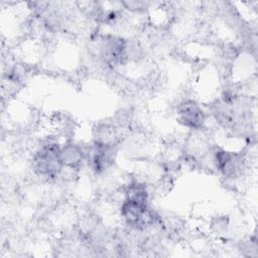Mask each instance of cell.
<instances>
[{
  "label": "cell",
  "instance_id": "obj_1",
  "mask_svg": "<svg viewBox=\"0 0 258 258\" xmlns=\"http://www.w3.org/2000/svg\"><path fill=\"white\" fill-rule=\"evenodd\" d=\"M33 166L35 171L43 177H57L63 167L58 144L50 141L43 143L33 156Z\"/></svg>",
  "mask_w": 258,
  "mask_h": 258
},
{
  "label": "cell",
  "instance_id": "obj_2",
  "mask_svg": "<svg viewBox=\"0 0 258 258\" xmlns=\"http://www.w3.org/2000/svg\"><path fill=\"white\" fill-rule=\"evenodd\" d=\"M177 115L182 125L190 129H201L205 123L202 108L192 100H185L177 107Z\"/></svg>",
  "mask_w": 258,
  "mask_h": 258
},
{
  "label": "cell",
  "instance_id": "obj_3",
  "mask_svg": "<svg viewBox=\"0 0 258 258\" xmlns=\"http://www.w3.org/2000/svg\"><path fill=\"white\" fill-rule=\"evenodd\" d=\"M60 157L63 166L78 169L85 158V153L80 145L69 142L60 148Z\"/></svg>",
  "mask_w": 258,
  "mask_h": 258
}]
</instances>
